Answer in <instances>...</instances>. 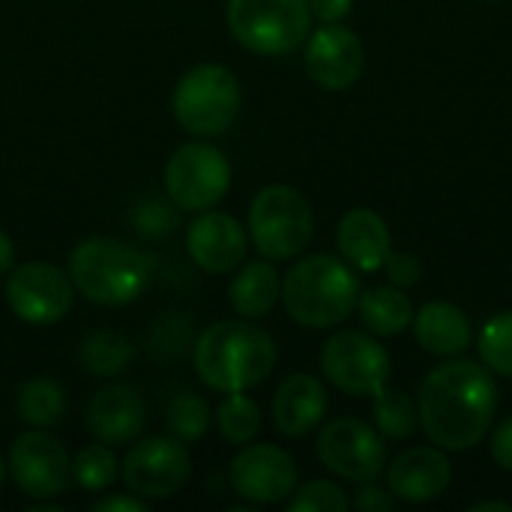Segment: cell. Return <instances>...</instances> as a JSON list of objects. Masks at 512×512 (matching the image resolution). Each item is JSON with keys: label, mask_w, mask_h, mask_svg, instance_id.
Listing matches in <instances>:
<instances>
[{"label": "cell", "mask_w": 512, "mask_h": 512, "mask_svg": "<svg viewBox=\"0 0 512 512\" xmlns=\"http://www.w3.org/2000/svg\"><path fill=\"white\" fill-rule=\"evenodd\" d=\"M417 411L435 447L450 453L471 450L492 429L498 411L495 378L474 360H450L426 375Z\"/></svg>", "instance_id": "1"}, {"label": "cell", "mask_w": 512, "mask_h": 512, "mask_svg": "<svg viewBox=\"0 0 512 512\" xmlns=\"http://www.w3.org/2000/svg\"><path fill=\"white\" fill-rule=\"evenodd\" d=\"M273 336L252 321H216L195 339V372L216 393L252 390L276 366Z\"/></svg>", "instance_id": "2"}, {"label": "cell", "mask_w": 512, "mask_h": 512, "mask_svg": "<svg viewBox=\"0 0 512 512\" xmlns=\"http://www.w3.org/2000/svg\"><path fill=\"white\" fill-rule=\"evenodd\" d=\"M69 279L81 297L99 306H129L153 282L156 258L117 237H87L69 252Z\"/></svg>", "instance_id": "3"}, {"label": "cell", "mask_w": 512, "mask_h": 512, "mask_svg": "<svg viewBox=\"0 0 512 512\" xmlns=\"http://www.w3.org/2000/svg\"><path fill=\"white\" fill-rule=\"evenodd\" d=\"M360 297V282L345 258L318 252L300 258L282 279V303L291 321L309 330L342 324Z\"/></svg>", "instance_id": "4"}, {"label": "cell", "mask_w": 512, "mask_h": 512, "mask_svg": "<svg viewBox=\"0 0 512 512\" xmlns=\"http://www.w3.org/2000/svg\"><path fill=\"white\" fill-rule=\"evenodd\" d=\"M240 102V81L222 63H198L186 69L171 93V111L177 126L198 138L225 135L240 114Z\"/></svg>", "instance_id": "5"}, {"label": "cell", "mask_w": 512, "mask_h": 512, "mask_svg": "<svg viewBox=\"0 0 512 512\" xmlns=\"http://www.w3.org/2000/svg\"><path fill=\"white\" fill-rule=\"evenodd\" d=\"M225 21L231 36L261 57L291 54L312 33L309 0H228Z\"/></svg>", "instance_id": "6"}, {"label": "cell", "mask_w": 512, "mask_h": 512, "mask_svg": "<svg viewBox=\"0 0 512 512\" xmlns=\"http://www.w3.org/2000/svg\"><path fill=\"white\" fill-rule=\"evenodd\" d=\"M249 240L270 261L297 258L315 234V213L303 192L285 183L264 186L249 204Z\"/></svg>", "instance_id": "7"}, {"label": "cell", "mask_w": 512, "mask_h": 512, "mask_svg": "<svg viewBox=\"0 0 512 512\" xmlns=\"http://www.w3.org/2000/svg\"><path fill=\"white\" fill-rule=\"evenodd\" d=\"M165 195L183 213L213 210L231 189V162L213 144L192 141L177 147L165 162Z\"/></svg>", "instance_id": "8"}, {"label": "cell", "mask_w": 512, "mask_h": 512, "mask_svg": "<svg viewBox=\"0 0 512 512\" xmlns=\"http://www.w3.org/2000/svg\"><path fill=\"white\" fill-rule=\"evenodd\" d=\"M6 303L12 315L30 327L60 324L75 303L69 270L48 261H27L6 273Z\"/></svg>", "instance_id": "9"}, {"label": "cell", "mask_w": 512, "mask_h": 512, "mask_svg": "<svg viewBox=\"0 0 512 512\" xmlns=\"http://www.w3.org/2000/svg\"><path fill=\"white\" fill-rule=\"evenodd\" d=\"M315 453L330 474L348 483L378 480L387 468L384 435L372 423L357 420V417L330 420L315 441Z\"/></svg>", "instance_id": "10"}, {"label": "cell", "mask_w": 512, "mask_h": 512, "mask_svg": "<svg viewBox=\"0 0 512 512\" xmlns=\"http://www.w3.org/2000/svg\"><path fill=\"white\" fill-rule=\"evenodd\" d=\"M327 381L348 396H378L393 372L390 354L381 342L360 330H342L327 339L321 351Z\"/></svg>", "instance_id": "11"}, {"label": "cell", "mask_w": 512, "mask_h": 512, "mask_svg": "<svg viewBox=\"0 0 512 512\" xmlns=\"http://www.w3.org/2000/svg\"><path fill=\"white\" fill-rule=\"evenodd\" d=\"M6 471L30 501H57L72 483V459L48 429L21 432L9 447Z\"/></svg>", "instance_id": "12"}, {"label": "cell", "mask_w": 512, "mask_h": 512, "mask_svg": "<svg viewBox=\"0 0 512 512\" xmlns=\"http://www.w3.org/2000/svg\"><path fill=\"white\" fill-rule=\"evenodd\" d=\"M120 474L132 495L144 501H168L186 486L192 474V459L186 444H180L177 438H135Z\"/></svg>", "instance_id": "13"}, {"label": "cell", "mask_w": 512, "mask_h": 512, "mask_svg": "<svg viewBox=\"0 0 512 512\" xmlns=\"http://www.w3.org/2000/svg\"><path fill=\"white\" fill-rule=\"evenodd\" d=\"M228 486L252 507H270L297 489V462L276 444H243L228 465Z\"/></svg>", "instance_id": "14"}, {"label": "cell", "mask_w": 512, "mask_h": 512, "mask_svg": "<svg viewBox=\"0 0 512 512\" xmlns=\"http://www.w3.org/2000/svg\"><path fill=\"white\" fill-rule=\"evenodd\" d=\"M306 45V72L312 81L324 90H348L360 81L366 66V48L360 36L339 24H321L315 33H309Z\"/></svg>", "instance_id": "15"}, {"label": "cell", "mask_w": 512, "mask_h": 512, "mask_svg": "<svg viewBox=\"0 0 512 512\" xmlns=\"http://www.w3.org/2000/svg\"><path fill=\"white\" fill-rule=\"evenodd\" d=\"M186 252L204 273H231L246 261L249 234L222 210H204L186 228Z\"/></svg>", "instance_id": "16"}, {"label": "cell", "mask_w": 512, "mask_h": 512, "mask_svg": "<svg viewBox=\"0 0 512 512\" xmlns=\"http://www.w3.org/2000/svg\"><path fill=\"white\" fill-rule=\"evenodd\" d=\"M144 423H147V405L141 393L123 381L105 384L102 390H96L84 414V426L90 438L111 444V447H123L141 438Z\"/></svg>", "instance_id": "17"}, {"label": "cell", "mask_w": 512, "mask_h": 512, "mask_svg": "<svg viewBox=\"0 0 512 512\" xmlns=\"http://www.w3.org/2000/svg\"><path fill=\"white\" fill-rule=\"evenodd\" d=\"M387 489L393 498H402L408 504H426L447 492L453 480L450 459L432 447H414L399 453L393 462H387Z\"/></svg>", "instance_id": "18"}, {"label": "cell", "mask_w": 512, "mask_h": 512, "mask_svg": "<svg viewBox=\"0 0 512 512\" xmlns=\"http://www.w3.org/2000/svg\"><path fill=\"white\" fill-rule=\"evenodd\" d=\"M336 246L354 270L378 273V270H384V264L393 252V237H390L387 222L375 210L357 207L342 216L339 231H336Z\"/></svg>", "instance_id": "19"}, {"label": "cell", "mask_w": 512, "mask_h": 512, "mask_svg": "<svg viewBox=\"0 0 512 512\" xmlns=\"http://www.w3.org/2000/svg\"><path fill=\"white\" fill-rule=\"evenodd\" d=\"M327 414V390L315 375L297 372L282 381L273 396V426L285 438H303L321 426Z\"/></svg>", "instance_id": "20"}, {"label": "cell", "mask_w": 512, "mask_h": 512, "mask_svg": "<svg viewBox=\"0 0 512 512\" xmlns=\"http://www.w3.org/2000/svg\"><path fill=\"white\" fill-rule=\"evenodd\" d=\"M414 336L417 342L435 357H459L471 345V324L468 315L444 300L426 303L414 312Z\"/></svg>", "instance_id": "21"}, {"label": "cell", "mask_w": 512, "mask_h": 512, "mask_svg": "<svg viewBox=\"0 0 512 512\" xmlns=\"http://www.w3.org/2000/svg\"><path fill=\"white\" fill-rule=\"evenodd\" d=\"M240 273L228 285V303L240 318H264L282 300V279L270 258L237 267Z\"/></svg>", "instance_id": "22"}, {"label": "cell", "mask_w": 512, "mask_h": 512, "mask_svg": "<svg viewBox=\"0 0 512 512\" xmlns=\"http://www.w3.org/2000/svg\"><path fill=\"white\" fill-rule=\"evenodd\" d=\"M357 312L366 330H372V336H396L414 321V303L405 288L396 285H378L363 291L357 297Z\"/></svg>", "instance_id": "23"}, {"label": "cell", "mask_w": 512, "mask_h": 512, "mask_svg": "<svg viewBox=\"0 0 512 512\" xmlns=\"http://www.w3.org/2000/svg\"><path fill=\"white\" fill-rule=\"evenodd\" d=\"M15 411L30 429H51L66 414V390L51 378L24 381L15 390Z\"/></svg>", "instance_id": "24"}, {"label": "cell", "mask_w": 512, "mask_h": 512, "mask_svg": "<svg viewBox=\"0 0 512 512\" xmlns=\"http://www.w3.org/2000/svg\"><path fill=\"white\" fill-rule=\"evenodd\" d=\"M78 360L81 366L96 375V378H114L120 372H126L135 360V348L126 336L114 333V330H93L81 339L78 348Z\"/></svg>", "instance_id": "25"}, {"label": "cell", "mask_w": 512, "mask_h": 512, "mask_svg": "<svg viewBox=\"0 0 512 512\" xmlns=\"http://www.w3.org/2000/svg\"><path fill=\"white\" fill-rule=\"evenodd\" d=\"M261 426H264L261 408L252 396H246V390L225 393V399L216 408V429L228 444L234 447L252 444L261 435Z\"/></svg>", "instance_id": "26"}, {"label": "cell", "mask_w": 512, "mask_h": 512, "mask_svg": "<svg viewBox=\"0 0 512 512\" xmlns=\"http://www.w3.org/2000/svg\"><path fill=\"white\" fill-rule=\"evenodd\" d=\"M213 426V408L198 393H177L165 408V429L180 444H198Z\"/></svg>", "instance_id": "27"}, {"label": "cell", "mask_w": 512, "mask_h": 512, "mask_svg": "<svg viewBox=\"0 0 512 512\" xmlns=\"http://www.w3.org/2000/svg\"><path fill=\"white\" fill-rule=\"evenodd\" d=\"M375 399V429L387 438V441H408L417 426H420V411L417 402L411 396H405L402 390H390L384 387Z\"/></svg>", "instance_id": "28"}, {"label": "cell", "mask_w": 512, "mask_h": 512, "mask_svg": "<svg viewBox=\"0 0 512 512\" xmlns=\"http://www.w3.org/2000/svg\"><path fill=\"white\" fill-rule=\"evenodd\" d=\"M117 477H120V462L111 444L93 441L72 456V480L84 492H105L117 483Z\"/></svg>", "instance_id": "29"}, {"label": "cell", "mask_w": 512, "mask_h": 512, "mask_svg": "<svg viewBox=\"0 0 512 512\" xmlns=\"http://www.w3.org/2000/svg\"><path fill=\"white\" fill-rule=\"evenodd\" d=\"M129 225L138 237L144 240H162L171 237L180 228V207L165 195H150L132 207Z\"/></svg>", "instance_id": "30"}, {"label": "cell", "mask_w": 512, "mask_h": 512, "mask_svg": "<svg viewBox=\"0 0 512 512\" xmlns=\"http://www.w3.org/2000/svg\"><path fill=\"white\" fill-rule=\"evenodd\" d=\"M477 348H480V360L486 369H492L495 375L512 378V309L483 324Z\"/></svg>", "instance_id": "31"}, {"label": "cell", "mask_w": 512, "mask_h": 512, "mask_svg": "<svg viewBox=\"0 0 512 512\" xmlns=\"http://www.w3.org/2000/svg\"><path fill=\"white\" fill-rule=\"evenodd\" d=\"M351 507V498L345 489H339L330 480H312L291 492L288 512H345Z\"/></svg>", "instance_id": "32"}, {"label": "cell", "mask_w": 512, "mask_h": 512, "mask_svg": "<svg viewBox=\"0 0 512 512\" xmlns=\"http://www.w3.org/2000/svg\"><path fill=\"white\" fill-rule=\"evenodd\" d=\"M384 273L390 279V285L396 288H414L423 276V264L411 255V252H390Z\"/></svg>", "instance_id": "33"}, {"label": "cell", "mask_w": 512, "mask_h": 512, "mask_svg": "<svg viewBox=\"0 0 512 512\" xmlns=\"http://www.w3.org/2000/svg\"><path fill=\"white\" fill-rule=\"evenodd\" d=\"M354 507H357L360 512H387L390 507H393V492H390V489L375 486V480L360 483L357 498H354Z\"/></svg>", "instance_id": "34"}, {"label": "cell", "mask_w": 512, "mask_h": 512, "mask_svg": "<svg viewBox=\"0 0 512 512\" xmlns=\"http://www.w3.org/2000/svg\"><path fill=\"white\" fill-rule=\"evenodd\" d=\"M354 0H309L312 18H318L321 24H339L348 18Z\"/></svg>", "instance_id": "35"}, {"label": "cell", "mask_w": 512, "mask_h": 512, "mask_svg": "<svg viewBox=\"0 0 512 512\" xmlns=\"http://www.w3.org/2000/svg\"><path fill=\"white\" fill-rule=\"evenodd\" d=\"M492 456H495V462H498L504 471H510L512 474V417H507V420L495 429V435H492Z\"/></svg>", "instance_id": "36"}, {"label": "cell", "mask_w": 512, "mask_h": 512, "mask_svg": "<svg viewBox=\"0 0 512 512\" xmlns=\"http://www.w3.org/2000/svg\"><path fill=\"white\" fill-rule=\"evenodd\" d=\"M90 512H147V501L138 495H108L102 501H93Z\"/></svg>", "instance_id": "37"}, {"label": "cell", "mask_w": 512, "mask_h": 512, "mask_svg": "<svg viewBox=\"0 0 512 512\" xmlns=\"http://www.w3.org/2000/svg\"><path fill=\"white\" fill-rule=\"evenodd\" d=\"M15 267V246L9 240V234L0 228V276H6Z\"/></svg>", "instance_id": "38"}, {"label": "cell", "mask_w": 512, "mask_h": 512, "mask_svg": "<svg viewBox=\"0 0 512 512\" xmlns=\"http://www.w3.org/2000/svg\"><path fill=\"white\" fill-rule=\"evenodd\" d=\"M471 512H512L510 504H504V501H480V504H471L468 507Z\"/></svg>", "instance_id": "39"}, {"label": "cell", "mask_w": 512, "mask_h": 512, "mask_svg": "<svg viewBox=\"0 0 512 512\" xmlns=\"http://www.w3.org/2000/svg\"><path fill=\"white\" fill-rule=\"evenodd\" d=\"M27 512H63V507L57 501H30Z\"/></svg>", "instance_id": "40"}, {"label": "cell", "mask_w": 512, "mask_h": 512, "mask_svg": "<svg viewBox=\"0 0 512 512\" xmlns=\"http://www.w3.org/2000/svg\"><path fill=\"white\" fill-rule=\"evenodd\" d=\"M3 483H6V462H3V456H0V489H3Z\"/></svg>", "instance_id": "41"}]
</instances>
